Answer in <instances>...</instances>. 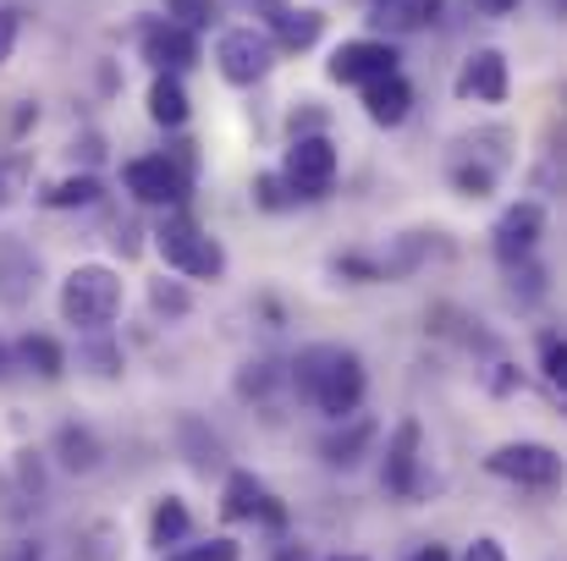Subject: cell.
<instances>
[{
  "mask_svg": "<svg viewBox=\"0 0 567 561\" xmlns=\"http://www.w3.org/2000/svg\"><path fill=\"white\" fill-rule=\"evenodd\" d=\"M17 33H22V11H17V6H0V66L11 61V50H17Z\"/></svg>",
  "mask_w": 567,
  "mask_h": 561,
  "instance_id": "1f68e13d",
  "label": "cell"
},
{
  "mask_svg": "<svg viewBox=\"0 0 567 561\" xmlns=\"http://www.w3.org/2000/svg\"><path fill=\"white\" fill-rule=\"evenodd\" d=\"M485 468H491L496 479H507V485L546 490V485H557L563 457H557L551 446H540V440H507V446H496V451L485 457Z\"/></svg>",
  "mask_w": 567,
  "mask_h": 561,
  "instance_id": "52a82bcc",
  "label": "cell"
},
{
  "mask_svg": "<svg viewBox=\"0 0 567 561\" xmlns=\"http://www.w3.org/2000/svg\"><path fill=\"white\" fill-rule=\"evenodd\" d=\"M215 11H220V0H166V17H172L177 28H188V33L209 28Z\"/></svg>",
  "mask_w": 567,
  "mask_h": 561,
  "instance_id": "d4e9b609",
  "label": "cell"
},
{
  "mask_svg": "<svg viewBox=\"0 0 567 561\" xmlns=\"http://www.w3.org/2000/svg\"><path fill=\"white\" fill-rule=\"evenodd\" d=\"M270 28H276V39H270L276 50H309V44L320 39L326 17H320V11H281V6H276Z\"/></svg>",
  "mask_w": 567,
  "mask_h": 561,
  "instance_id": "d6986e66",
  "label": "cell"
},
{
  "mask_svg": "<svg viewBox=\"0 0 567 561\" xmlns=\"http://www.w3.org/2000/svg\"><path fill=\"white\" fill-rule=\"evenodd\" d=\"M457 94L480 100V105H502L507 100V55L502 50H474L457 72Z\"/></svg>",
  "mask_w": 567,
  "mask_h": 561,
  "instance_id": "7c38bea8",
  "label": "cell"
},
{
  "mask_svg": "<svg viewBox=\"0 0 567 561\" xmlns=\"http://www.w3.org/2000/svg\"><path fill=\"white\" fill-rule=\"evenodd\" d=\"M540 231H546V209L535 204V198H524V204H513L502 220H496V253H502V264H518V259H529L535 253V242H540Z\"/></svg>",
  "mask_w": 567,
  "mask_h": 561,
  "instance_id": "30bf717a",
  "label": "cell"
},
{
  "mask_svg": "<svg viewBox=\"0 0 567 561\" xmlns=\"http://www.w3.org/2000/svg\"><path fill=\"white\" fill-rule=\"evenodd\" d=\"M408 561H452V551H446V546H419Z\"/></svg>",
  "mask_w": 567,
  "mask_h": 561,
  "instance_id": "e575fe53",
  "label": "cell"
},
{
  "mask_svg": "<svg viewBox=\"0 0 567 561\" xmlns=\"http://www.w3.org/2000/svg\"><path fill=\"white\" fill-rule=\"evenodd\" d=\"M215 66H220L226 83L254 89V83L270 77L276 44H270V33H259V28H231V33H220V44H215Z\"/></svg>",
  "mask_w": 567,
  "mask_h": 561,
  "instance_id": "8992f818",
  "label": "cell"
},
{
  "mask_svg": "<svg viewBox=\"0 0 567 561\" xmlns=\"http://www.w3.org/2000/svg\"><path fill=\"white\" fill-rule=\"evenodd\" d=\"M177 440L188 446V463L198 474H215V468L226 463V446L204 429V418H183V424H177Z\"/></svg>",
  "mask_w": 567,
  "mask_h": 561,
  "instance_id": "7402d4cb",
  "label": "cell"
},
{
  "mask_svg": "<svg viewBox=\"0 0 567 561\" xmlns=\"http://www.w3.org/2000/svg\"><path fill=\"white\" fill-rule=\"evenodd\" d=\"M281 380V370L270 364V359H259V364H243V374H237V396L248 402V396H270V385Z\"/></svg>",
  "mask_w": 567,
  "mask_h": 561,
  "instance_id": "4316f807",
  "label": "cell"
},
{
  "mask_svg": "<svg viewBox=\"0 0 567 561\" xmlns=\"http://www.w3.org/2000/svg\"><path fill=\"white\" fill-rule=\"evenodd\" d=\"M396 44L391 39H348L331 61H326V77L331 83H353V89H364V83H375L385 72H396Z\"/></svg>",
  "mask_w": 567,
  "mask_h": 561,
  "instance_id": "9c48e42d",
  "label": "cell"
},
{
  "mask_svg": "<svg viewBox=\"0 0 567 561\" xmlns=\"http://www.w3.org/2000/svg\"><path fill=\"white\" fill-rule=\"evenodd\" d=\"M150 309H155V314H166V320H183V314L193 309V298L177 287V281H166V276H161V281L150 287Z\"/></svg>",
  "mask_w": 567,
  "mask_h": 561,
  "instance_id": "484cf974",
  "label": "cell"
},
{
  "mask_svg": "<svg viewBox=\"0 0 567 561\" xmlns=\"http://www.w3.org/2000/svg\"><path fill=\"white\" fill-rule=\"evenodd\" d=\"M513 385H518V374H513V364H496V374H491V391H502V396H507Z\"/></svg>",
  "mask_w": 567,
  "mask_h": 561,
  "instance_id": "836d02e7",
  "label": "cell"
},
{
  "mask_svg": "<svg viewBox=\"0 0 567 561\" xmlns=\"http://www.w3.org/2000/svg\"><path fill=\"white\" fill-rule=\"evenodd\" d=\"M55 451H61V468H66V474H94V468H100V457H105V451H100V440H94L89 429H78V424H66V429H61Z\"/></svg>",
  "mask_w": 567,
  "mask_h": 561,
  "instance_id": "603a6c76",
  "label": "cell"
},
{
  "mask_svg": "<svg viewBox=\"0 0 567 561\" xmlns=\"http://www.w3.org/2000/svg\"><path fill=\"white\" fill-rule=\"evenodd\" d=\"M337 424H348V429H337V435L320 446V457H326L331 468H353V463L364 457V446L375 440V418H359V413H353V418H337Z\"/></svg>",
  "mask_w": 567,
  "mask_h": 561,
  "instance_id": "2e32d148",
  "label": "cell"
},
{
  "mask_svg": "<svg viewBox=\"0 0 567 561\" xmlns=\"http://www.w3.org/2000/svg\"><path fill=\"white\" fill-rule=\"evenodd\" d=\"M144 61L155 66V72H188L193 61H198V33L188 28H177V22H155V28H144Z\"/></svg>",
  "mask_w": 567,
  "mask_h": 561,
  "instance_id": "8fae6325",
  "label": "cell"
},
{
  "mask_svg": "<svg viewBox=\"0 0 567 561\" xmlns=\"http://www.w3.org/2000/svg\"><path fill=\"white\" fill-rule=\"evenodd\" d=\"M441 11H446V0H375L370 22L380 33H424L441 22Z\"/></svg>",
  "mask_w": 567,
  "mask_h": 561,
  "instance_id": "5bb4252c",
  "label": "cell"
},
{
  "mask_svg": "<svg viewBox=\"0 0 567 561\" xmlns=\"http://www.w3.org/2000/svg\"><path fill=\"white\" fill-rule=\"evenodd\" d=\"M188 529H193L188 507H183L177 496H166V501L155 507V518H150V546H161V551H177V546L188 540Z\"/></svg>",
  "mask_w": 567,
  "mask_h": 561,
  "instance_id": "44dd1931",
  "label": "cell"
},
{
  "mask_svg": "<svg viewBox=\"0 0 567 561\" xmlns=\"http://www.w3.org/2000/svg\"><path fill=\"white\" fill-rule=\"evenodd\" d=\"M39 287V259L22 242H0V303L22 309Z\"/></svg>",
  "mask_w": 567,
  "mask_h": 561,
  "instance_id": "9a60e30c",
  "label": "cell"
},
{
  "mask_svg": "<svg viewBox=\"0 0 567 561\" xmlns=\"http://www.w3.org/2000/svg\"><path fill=\"white\" fill-rule=\"evenodd\" d=\"M6 374H11V347L0 342V380H6Z\"/></svg>",
  "mask_w": 567,
  "mask_h": 561,
  "instance_id": "74e56055",
  "label": "cell"
},
{
  "mask_svg": "<svg viewBox=\"0 0 567 561\" xmlns=\"http://www.w3.org/2000/svg\"><path fill=\"white\" fill-rule=\"evenodd\" d=\"M474 6H480V11H485V17H507V11H513V6H518V0H474Z\"/></svg>",
  "mask_w": 567,
  "mask_h": 561,
  "instance_id": "d590c367",
  "label": "cell"
},
{
  "mask_svg": "<svg viewBox=\"0 0 567 561\" xmlns=\"http://www.w3.org/2000/svg\"><path fill=\"white\" fill-rule=\"evenodd\" d=\"M254 198H259V209H287V204H292V193H287V183H281L276 172H265V177L254 183Z\"/></svg>",
  "mask_w": 567,
  "mask_h": 561,
  "instance_id": "4dcf8cb0",
  "label": "cell"
},
{
  "mask_svg": "<svg viewBox=\"0 0 567 561\" xmlns=\"http://www.w3.org/2000/svg\"><path fill=\"white\" fill-rule=\"evenodd\" d=\"M342 561H364V557H342Z\"/></svg>",
  "mask_w": 567,
  "mask_h": 561,
  "instance_id": "f35d334b",
  "label": "cell"
},
{
  "mask_svg": "<svg viewBox=\"0 0 567 561\" xmlns=\"http://www.w3.org/2000/svg\"><path fill=\"white\" fill-rule=\"evenodd\" d=\"M292 385L303 402H315L326 418H353L364 407V391H370V374L364 359L353 347H337V342H315L292 359Z\"/></svg>",
  "mask_w": 567,
  "mask_h": 561,
  "instance_id": "6da1fadb",
  "label": "cell"
},
{
  "mask_svg": "<svg viewBox=\"0 0 567 561\" xmlns=\"http://www.w3.org/2000/svg\"><path fill=\"white\" fill-rule=\"evenodd\" d=\"M122 314V276L111 264H78L61 281V320L78 331H105Z\"/></svg>",
  "mask_w": 567,
  "mask_h": 561,
  "instance_id": "7a4b0ae2",
  "label": "cell"
},
{
  "mask_svg": "<svg viewBox=\"0 0 567 561\" xmlns=\"http://www.w3.org/2000/svg\"><path fill=\"white\" fill-rule=\"evenodd\" d=\"M419 457H424V429H419V418H402L385 435V457H380V485L396 501H408L419 490Z\"/></svg>",
  "mask_w": 567,
  "mask_h": 561,
  "instance_id": "ba28073f",
  "label": "cell"
},
{
  "mask_svg": "<svg viewBox=\"0 0 567 561\" xmlns=\"http://www.w3.org/2000/svg\"><path fill=\"white\" fill-rule=\"evenodd\" d=\"M408 111H413V89H408L402 72H385L375 83H364V116H370L375 127H402Z\"/></svg>",
  "mask_w": 567,
  "mask_h": 561,
  "instance_id": "4fadbf2b",
  "label": "cell"
},
{
  "mask_svg": "<svg viewBox=\"0 0 567 561\" xmlns=\"http://www.w3.org/2000/svg\"><path fill=\"white\" fill-rule=\"evenodd\" d=\"M155 248H161V259H166L177 276H188V281H220V276H226V248H220L198 220H188L183 209L155 226Z\"/></svg>",
  "mask_w": 567,
  "mask_h": 561,
  "instance_id": "3957f363",
  "label": "cell"
},
{
  "mask_svg": "<svg viewBox=\"0 0 567 561\" xmlns=\"http://www.w3.org/2000/svg\"><path fill=\"white\" fill-rule=\"evenodd\" d=\"M259 507H265V485L254 474L231 468L226 474V496H220V518L226 523H248V518H259Z\"/></svg>",
  "mask_w": 567,
  "mask_h": 561,
  "instance_id": "e0dca14e",
  "label": "cell"
},
{
  "mask_svg": "<svg viewBox=\"0 0 567 561\" xmlns=\"http://www.w3.org/2000/svg\"><path fill=\"white\" fill-rule=\"evenodd\" d=\"M452 183H457L463 198H485L491 183H496V172H491V166H457V172H452Z\"/></svg>",
  "mask_w": 567,
  "mask_h": 561,
  "instance_id": "f1b7e54d",
  "label": "cell"
},
{
  "mask_svg": "<svg viewBox=\"0 0 567 561\" xmlns=\"http://www.w3.org/2000/svg\"><path fill=\"white\" fill-rule=\"evenodd\" d=\"M122 187L138 198V204H155V209H183L188 204V172L172 160V155H138L122 166Z\"/></svg>",
  "mask_w": 567,
  "mask_h": 561,
  "instance_id": "5b68a950",
  "label": "cell"
},
{
  "mask_svg": "<svg viewBox=\"0 0 567 561\" xmlns=\"http://www.w3.org/2000/svg\"><path fill=\"white\" fill-rule=\"evenodd\" d=\"M100 193H105V187L94 183V177H66V183H55L44 193V209H89Z\"/></svg>",
  "mask_w": 567,
  "mask_h": 561,
  "instance_id": "cb8c5ba5",
  "label": "cell"
},
{
  "mask_svg": "<svg viewBox=\"0 0 567 561\" xmlns=\"http://www.w3.org/2000/svg\"><path fill=\"white\" fill-rule=\"evenodd\" d=\"M11 359H17L28 374H39V380H61V370H66L61 342H55V336H33V331L17 342V353H11Z\"/></svg>",
  "mask_w": 567,
  "mask_h": 561,
  "instance_id": "ffe728a7",
  "label": "cell"
},
{
  "mask_svg": "<svg viewBox=\"0 0 567 561\" xmlns=\"http://www.w3.org/2000/svg\"><path fill=\"white\" fill-rule=\"evenodd\" d=\"M337 144L326 138V133H303V138H292V149H287V166H281V183L292 198H326L331 183H337Z\"/></svg>",
  "mask_w": 567,
  "mask_h": 561,
  "instance_id": "277c9868",
  "label": "cell"
},
{
  "mask_svg": "<svg viewBox=\"0 0 567 561\" xmlns=\"http://www.w3.org/2000/svg\"><path fill=\"white\" fill-rule=\"evenodd\" d=\"M540 370H546V380L563 391V374H567V342L563 336H546V347H540Z\"/></svg>",
  "mask_w": 567,
  "mask_h": 561,
  "instance_id": "f546056e",
  "label": "cell"
},
{
  "mask_svg": "<svg viewBox=\"0 0 567 561\" xmlns=\"http://www.w3.org/2000/svg\"><path fill=\"white\" fill-rule=\"evenodd\" d=\"M150 116H155L161 127H188L193 105H188L183 77H172V72H161V77H155V89H150Z\"/></svg>",
  "mask_w": 567,
  "mask_h": 561,
  "instance_id": "ac0fdd59",
  "label": "cell"
},
{
  "mask_svg": "<svg viewBox=\"0 0 567 561\" xmlns=\"http://www.w3.org/2000/svg\"><path fill=\"white\" fill-rule=\"evenodd\" d=\"M463 561H507V551H502V540H474Z\"/></svg>",
  "mask_w": 567,
  "mask_h": 561,
  "instance_id": "d6a6232c",
  "label": "cell"
},
{
  "mask_svg": "<svg viewBox=\"0 0 567 561\" xmlns=\"http://www.w3.org/2000/svg\"><path fill=\"white\" fill-rule=\"evenodd\" d=\"M6 561H39V546H11V557Z\"/></svg>",
  "mask_w": 567,
  "mask_h": 561,
  "instance_id": "8d00e7d4",
  "label": "cell"
},
{
  "mask_svg": "<svg viewBox=\"0 0 567 561\" xmlns=\"http://www.w3.org/2000/svg\"><path fill=\"white\" fill-rule=\"evenodd\" d=\"M166 561H237V540H209V546H177Z\"/></svg>",
  "mask_w": 567,
  "mask_h": 561,
  "instance_id": "83f0119b",
  "label": "cell"
}]
</instances>
